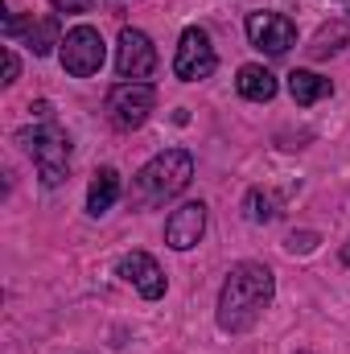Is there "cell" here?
<instances>
[{
	"mask_svg": "<svg viewBox=\"0 0 350 354\" xmlns=\"http://www.w3.org/2000/svg\"><path fill=\"white\" fill-rule=\"evenodd\" d=\"M276 297V280L264 264H235L223 280V292H219V326L227 334H243L252 330L264 317V309L272 305Z\"/></svg>",
	"mask_w": 350,
	"mask_h": 354,
	"instance_id": "obj_1",
	"label": "cell"
},
{
	"mask_svg": "<svg viewBox=\"0 0 350 354\" xmlns=\"http://www.w3.org/2000/svg\"><path fill=\"white\" fill-rule=\"evenodd\" d=\"M190 181H194V157L185 149H165V153H157L140 174L132 177V202L145 206V210L165 206Z\"/></svg>",
	"mask_w": 350,
	"mask_h": 354,
	"instance_id": "obj_2",
	"label": "cell"
},
{
	"mask_svg": "<svg viewBox=\"0 0 350 354\" xmlns=\"http://www.w3.org/2000/svg\"><path fill=\"white\" fill-rule=\"evenodd\" d=\"M17 145L33 157V165H37V174H42L46 185H58V181L66 177V165H71V140H66V132H62L54 120H37L33 128L17 132Z\"/></svg>",
	"mask_w": 350,
	"mask_h": 354,
	"instance_id": "obj_3",
	"label": "cell"
},
{
	"mask_svg": "<svg viewBox=\"0 0 350 354\" xmlns=\"http://www.w3.org/2000/svg\"><path fill=\"white\" fill-rule=\"evenodd\" d=\"M153 107H157V91L149 87V83H116V87L107 91V115L124 132L140 128L153 115Z\"/></svg>",
	"mask_w": 350,
	"mask_h": 354,
	"instance_id": "obj_4",
	"label": "cell"
},
{
	"mask_svg": "<svg viewBox=\"0 0 350 354\" xmlns=\"http://www.w3.org/2000/svg\"><path fill=\"white\" fill-rule=\"evenodd\" d=\"M103 54H107V50H103V37H99V29H91V25H75V29L62 37V50H58L62 71L75 75V79H91V75H99Z\"/></svg>",
	"mask_w": 350,
	"mask_h": 354,
	"instance_id": "obj_5",
	"label": "cell"
},
{
	"mask_svg": "<svg viewBox=\"0 0 350 354\" xmlns=\"http://www.w3.org/2000/svg\"><path fill=\"white\" fill-rule=\"evenodd\" d=\"M214 66H219V58H214L210 33H206V29H198V25H190V29L181 33V41H177L174 75L181 79V83H198V79H210V75H214Z\"/></svg>",
	"mask_w": 350,
	"mask_h": 354,
	"instance_id": "obj_6",
	"label": "cell"
},
{
	"mask_svg": "<svg viewBox=\"0 0 350 354\" xmlns=\"http://www.w3.org/2000/svg\"><path fill=\"white\" fill-rule=\"evenodd\" d=\"M116 71L124 83H145L153 71H157V46L149 41V33L140 29H120V41H116Z\"/></svg>",
	"mask_w": 350,
	"mask_h": 354,
	"instance_id": "obj_7",
	"label": "cell"
},
{
	"mask_svg": "<svg viewBox=\"0 0 350 354\" xmlns=\"http://www.w3.org/2000/svg\"><path fill=\"white\" fill-rule=\"evenodd\" d=\"M248 37H252L256 50L280 58V54H288V46L297 41V25H293L284 12H252V17H248Z\"/></svg>",
	"mask_w": 350,
	"mask_h": 354,
	"instance_id": "obj_8",
	"label": "cell"
},
{
	"mask_svg": "<svg viewBox=\"0 0 350 354\" xmlns=\"http://www.w3.org/2000/svg\"><path fill=\"white\" fill-rule=\"evenodd\" d=\"M116 272H120L145 301H161V297H165V272L157 268V260H153L149 252H128Z\"/></svg>",
	"mask_w": 350,
	"mask_h": 354,
	"instance_id": "obj_9",
	"label": "cell"
},
{
	"mask_svg": "<svg viewBox=\"0 0 350 354\" xmlns=\"http://www.w3.org/2000/svg\"><path fill=\"white\" fill-rule=\"evenodd\" d=\"M202 231H206V206L202 202H185V206H177L174 214H169V223H165V243L174 252H190V248H198Z\"/></svg>",
	"mask_w": 350,
	"mask_h": 354,
	"instance_id": "obj_10",
	"label": "cell"
},
{
	"mask_svg": "<svg viewBox=\"0 0 350 354\" xmlns=\"http://www.w3.org/2000/svg\"><path fill=\"white\" fill-rule=\"evenodd\" d=\"M21 29H25V41H29V50H33L37 58L50 54L54 46H62V37H58V17H42V21H33V17H29V21L8 17V21H4V33H8V37H17Z\"/></svg>",
	"mask_w": 350,
	"mask_h": 354,
	"instance_id": "obj_11",
	"label": "cell"
},
{
	"mask_svg": "<svg viewBox=\"0 0 350 354\" xmlns=\"http://www.w3.org/2000/svg\"><path fill=\"white\" fill-rule=\"evenodd\" d=\"M116 198H120V174L116 169H99L87 185V214H95V218L107 214L116 206Z\"/></svg>",
	"mask_w": 350,
	"mask_h": 354,
	"instance_id": "obj_12",
	"label": "cell"
},
{
	"mask_svg": "<svg viewBox=\"0 0 350 354\" xmlns=\"http://www.w3.org/2000/svg\"><path fill=\"white\" fill-rule=\"evenodd\" d=\"M239 95L243 99H252V103H268L272 95H276V75L268 71V66H256V62H248V66H239Z\"/></svg>",
	"mask_w": 350,
	"mask_h": 354,
	"instance_id": "obj_13",
	"label": "cell"
},
{
	"mask_svg": "<svg viewBox=\"0 0 350 354\" xmlns=\"http://www.w3.org/2000/svg\"><path fill=\"white\" fill-rule=\"evenodd\" d=\"M330 91H334L330 87V79H322V75H313V71H293V75H288V95H293L301 107L326 99Z\"/></svg>",
	"mask_w": 350,
	"mask_h": 354,
	"instance_id": "obj_14",
	"label": "cell"
},
{
	"mask_svg": "<svg viewBox=\"0 0 350 354\" xmlns=\"http://www.w3.org/2000/svg\"><path fill=\"white\" fill-rule=\"evenodd\" d=\"M350 37V29L347 25H330V29H322L317 37H313V46H309V54L313 58H326V54H338V46L334 41H347Z\"/></svg>",
	"mask_w": 350,
	"mask_h": 354,
	"instance_id": "obj_15",
	"label": "cell"
},
{
	"mask_svg": "<svg viewBox=\"0 0 350 354\" xmlns=\"http://www.w3.org/2000/svg\"><path fill=\"white\" fill-rule=\"evenodd\" d=\"M243 214H248V223H272V218H276L272 198L260 194V189H252V194H248V202H243Z\"/></svg>",
	"mask_w": 350,
	"mask_h": 354,
	"instance_id": "obj_16",
	"label": "cell"
},
{
	"mask_svg": "<svg viewBox=\"0 0 350 354\" xmlns=\"http://www.w3.org/2000/svg\"><path fill=\"white\" fill-rule=\"evenodd\" d=\"M313 239H317V235H309V231H301V235H288V243H284V248H288L293 256H297V252H313Z\"/></svg>",
	"mask_w": 350,
	"mask_h": 354,
	"instance_id": "obj_17",
	"label": "cell"
},
{
	"mask_svg": "<svg viewBox=\"0 0 350 354\" xmlns=\"http://www.w3.org/2000/svg\"><path fill=\"white\" fill-rule=\"evenodd\" d=\"M17 75H21V58L12 50H4V83H17Z\"/></svg>",
	"mask_w": 350,
	"mask_h": 354,
	"instance_id": "obj_18",
	"label": "cell"
},
{
	"mask_svg": "<svg viewBox=\"0 0 350 354\" xmlns=\"http://www.w3.org/2000/svg\"><path fill=\"white\" fill-rule=\"evenodd\" d=\"M50 4H54L58 12H87L95 0H50Z\"/></svg>",
	"mask_w": 350,
	"mask_h": 354,
	"instance_id": "obj_19",
	"label": "cell"
},
{
	"mask_svg": "<svg viewBox=\"0 0 350 354\" xmlns=\"http://www.w3.org/2000/svg\"><path fill=\"white\" fill-rule=\"evenodd\" d=\"M342 264H350V243L342 248Z\"/></svg>",
	"mask_w": 350,
	"mask_h": 354,
	"instance_id": "obj_20",
	"label": "cell"
}]
</instances>
